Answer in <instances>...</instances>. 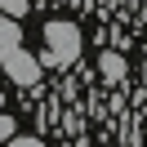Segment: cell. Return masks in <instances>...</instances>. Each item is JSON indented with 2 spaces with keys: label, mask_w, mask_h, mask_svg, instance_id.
I'll use <instances>...</instances> for the list:
<instances>
[{
  "label": "cell",
  "mask_w": 147,
  "mask_h": 147,
  "mask_svg": "<svg viewBox=\"0 0 147 147\" xmlns=\"http://www.w3.org/2000/svg\"><path fill=\"white\" fill-rule=\"evenodd\" d=\"M45 54H40V63L45 67H71L76 58H80V45H85V36H80V27L76 22H63V18H54V22H45Z\"/></svg>",
  "instance_id": "cell-1"
},
{
  "label": "cell",
  "mask_w": 147,
  "mask_h": 147,
  "mask_svg": "<svg viewBox=\"0 0 147 147\" xmlns=\"http://www.w3.org/2000/svg\"><path fill=\"white\" fill-rule=\"evenodd\" d=\"M5 63V76H9L13 85H22V89H31V85H40V71H45V63H40L36 54H27V49H9V54L0 58Z\"/></svg>",
  "instance_id": "cell-2"
},
{
  "label": "cell",
  "mask_w": 147,
  "mask_h": 147,
  "mask_svg": "<svg viewBox=\"0 0 147 147\" xmlns=\"http://www.w3.org/2000/svg\"><path fill=\"white\" fill-rule=\"evenodd\" d=\"M9 49H18V18L0 13V58L9 54Z\"/></svg>",
  "instance_id": "cell-3"
},
{
  "label": "cell",
  "mask_w": 147,
  "mask_h": 147,
  "mask_svg": "<svg viewBox=\"0 0 147 147\" xmlns=\"http://www.w3.org/2000/svg\"><path fill=\"white\" fill-rule=\"evenodd\" d=\"M98 71L107 76V80H120V76H125V58H120L116 49H107V54L98 58Z\"/></svg>",
  "instance_id": "cell-4"
},
{
  "label": "cell",
  "mask_w": 147,
  "mask_h": 147,
  "mask_svg": "<svg viewBox=\"0 0 147 147\" xmlns=\"http://www.w3.org/2000/svg\"><path fill=\"white\" fill-rule=\"evenodd\" d=\"M9 138H18V120L0 111V143H9Z\"/></svg>",
  "instance_id": "cell-5"
},
{
  "label": "cell",
  "mask_w": 147,
  "mask_h": 147,
  "mask_svg": "<svg viewBox=\"0 0 147 147\" xmlns=\"http://www.w3.org/2000/svg\"><path fill=\"white\" fill-rule=\"evenodd\" d=\"M0 13H9V18H22V13H27V0H0Z\"/></svg>",
  "instance_id": "cell-6"
},
{
  "label": "cell",
  "mask_w": 147,
  "mask_h": 147,
  "mask_svg": "<svg viewBox=\"0 0 147 147\" xmlns=\"http://www.w3.org/2000/svg\"><path fill=\"white\" fill-rule=\"evenodd\" d=\"M9 147H45V143H40L36 134H31V138H22V134H18V138H9Z\"/></svg>",
  "instance_id": "cell-7"
},
{
  "label": "cell",
  "mask_w": 147,
  "mask_h": 147,
  "mask_svg": "<svg viewBox=\"0 0 147 147\" xmlns=\"http://www.w3.org/2000/svg\"><path fill=\"white\" fill-rule=\"evenodd\" d=\"M0 111H5V89H0Z\"/></svg>",
  "instance_id": "cell-8"
}]
</instances>
